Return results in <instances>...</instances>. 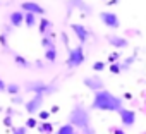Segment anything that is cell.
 Returning a JSON list of instances; mask_svg holds the SVG:
<instances>
[{
    "label": "cell",
    "instance_id": "cell-1",
    "mask_svg": "<svg viewBox=\"0 0 146 134\" xmlns=\"http://www.w3.org/2000/svg\"><path fill=\"white\" fill-rule=\"evenodd\" d=\"M91 108L102 110V112H119L122 108V98L115 96L113 93H110L107 90H98V91H95Z\"/></svg>",
    "mask_w": 146,
    "mask_h": 134
},
{
    "label": "cell",
    "instance_id": "cell-2",
    "mask_svg": "<svg viewBox=\"0 0 146 134\" xmlns=\"http://www.w3.org/2000/svg\"><path fill=\"white\" fill-rule=\"evenodd\" d=\"M69 124H72L74 127H79L83 132L86 134H93L91 131V117L88 113V110L83 105H74V108L69 113Z\"/></svg>",
    "mask_w": 146,
    "mask_h": 134
},
{
    "label": "cell",
    "instance_id": "cell-3",
    "mask_svg": "<svg viewBox=\"0 0 146 134\" xmlns=\"http://www.w3.org/2000/svg\"><path fill=\"white\" fill-rule=\"evenodd\" d=\"M84 60H86V57H84L83 45H78V46L69 50V53H67V65L70 67V69H76V67L83 65Z\"/></svg>",
    "mask_w": 146,
    "mask_h": 134
},
{
    "label": "cell",
    "instance_id": "cell-4",
    "mask_svg": "<svg viewBox=\"0 0 146 134\" xmlns=\"http://www.w3.org/2000/svg\"><path fill=\"white\" fill-rule=\"evenodd\" d=\"M26 90L31 91V93H35V95H43V96H46V95L55 93V91H57V86L46 84V83H43V81H31V83H28Z\"/></svg>",
    "mask_w": 146,
    "mask_h": 134
},
{
    "label": "cell",
    "instance_id": "cell-5",
    "mask_svg": "<svg viewBox=\"0 0 146 134\" xmlns=\"http://www.w3.org/2000/svg\"><path fill=\"white\" fill-rule=\"evenodd\" d=\"M43 101H45V96H43V95H35L33 98H29V100L24 103L26 112H28L29 115L38 113V112L41 110V107H43Z\"/></svg>",
    "mask_w": 146,
    "mask_h": 134
},
{
    "label": "cell",
    "instance_id": "cell-6",
    "mask_svg": "<svg viewBox=\"0 0 146 134\" xmlns=\"http://www.w3.org/2000/svg\"><path fill=\"white\" fill-rule=\"evenodd\" d=\"M100 21L108 28V29H117L119 26H120V21H119V17H117V14L115 12H100Z\"/></svg>",
    "mask_w": 146,
    "mask_h": 134
},
{
    "label": "cell",
    "instance_id": "cell-7",
    "mask_svg": "<svg viewBox=\"0 0 146 134\" xmlns=\"http://www.w3.org/2000/svg\"><path fill=\"white\" fill-rule=\"evenodd\" d=\"M119 115H120V122L124 127H132L136 124V112L134 110H129V108H120L119 110Z\"/></svg>",
    "mask_w": 146,
    "mask_h": 134
},
{
    "label": "cell",
    "instance_id": "cell-8",
    "mask_svg": "<svg viewBox=\"0 0 146 134\" xmlns=\"http://www.w3.org/2000/svg\"><path fill=\"white\" fill-rule=\"evenodd\" d=\"M21 9H23L24 12H31V14H35V16H45V12H46L38 2H31V0L23 2V4H21Z\"/></svg>",
    "mask_w": 146,
    "mask_h": 134
},
{
    "label": "cell",
    "instance_id": "cell-9",
    "mask_svg": "<svg viewBox=\"0 0 146 134\" xmlns=\"http://www.w3.org/2000/svg\"><path fill=\"white\" fill-rule=\"evenodd\" d=\"M70 29H72V33L78 36V40H79L81 45H84V43L88 41V38H90L88 28H84L83 24H70Z\"/></svg>",
    "mask_w": 146,
    "mask_h": 134
},
{
    "label": "cell",
    "instance_id": "cell-10",
    "mask_svg": "<svg viewBox=\"0 0 146 134\" xmlns=\"http://www.w3.org/2000/svg\"><path fill=\"white\" fill-rule=\"evenodd\" d=\"M91 91H98V90H103V81L98 78V76H88V78H84V81H83Z\"/></svg>",
    "mask_w": 146,
    "mask_h": 134
},
{
    "label": "cell",
    "instance_id": "cell-11",
    "mask_svg": "<svg viewBox=\"0 0 146 134\" xmlns=\"http://www.w3.org/2000/svg\"><path fill=\"white\" fill-rule=\"evenodd\" d=\"M108 43H110L113 48H127V46H129V41H127L124 36H117V34L108 36Z\"/></svg>",
    "mask_w": 146,
    "mask_h": 134
},
{
    "label": "cell",
    "instance_id": "cell-12",
    "mask_svg": "<svg viewBox=\"0 0 146 134\" xmlns=\"http://www.w3.org/2000/svg\"><path fill=\"white\" fill-rule=\"evenodd\" d=\"M9 21H11V24H12V26L19 28V26H23V23H24V14H23L21 11H14V12H11Z\"/></svg>",
    "mask_w": 146,
    "mask_h": 134
},
{
    "label": "cell",
    "instance_id": "cell-13",
    "mask_svg": "<svg viewBox=\"0 0 146 134\" xmlns=\"http://www.w3.org/2000/svg\"><path fill=\"white\" fill-rule=\"evenodd\" d=\"M57 134H76V127L67 122V124H64L57 129Z\"/></svg>",
    "mask_w": 146,
    "mask_h": 134
},
{
    "label": "cell",
    "instance_id": "cell-14",
    "mask_svg": "<svg viewBox=\"0 0 146 134\" xmlns=\"http://www.w3.org/2000/svg\"><path fill=\"white\" fill-rule=\"evenodd\" d=\"M24 24H26L28 28H33V26L36 24V16L31 14V12H24Z\"/></svg>",
    "mask_w": 146,
    "mask_h": 134
},
{
    "label": "cell",
    "instance_id": "cell-15",
    "mask_svg": "<svg viewBox=\"0 0 146 134\" xmlns=\"http://www.w3.org/2000/svg\"><path fill=\"white\" fill-rule=\"evenodd\" d=\"M45 58H46L48 62H55V60H57V48H55V46L46 48V50H45Z\"/></svg>",
    "mask_w": 146,
    "mask_h": 134
},
{
    "label": "cell",
    "instance_id": "cell-16",
    "mask_svg": "<svg viewBox=\"0 0 146 134\" xmlns=\"http://www.w3.org/2000/svg\"><path fill=\"white\" fill-rule=\"evenodd\" d=\"M36 127L40 129L41 134H50V132L53 131V124H50V122H41V124L36 125Z\"/></svg>",
    "mask_w": 146,
    "mask_h": 134
},
{
    "label": "cell",
    "instance_id": "cell-17",
    "mask_svg": "<svg viewBox=\"0 0 146 134\" xmlns=\"http://www.w3.org/2000/svg\"><path fill=\"white\" fill-rule=\"evenodd\" d=\"M48 28H50V21H48L46 17H43V19L40 21V33H41V34H46V33H48Z\"/></svg>",
    "mask_w": 146,
    "mask_h": 134
},
{
    "label": "cell",
    "instance_id": "cell-18",
    "mask_svg": "<svg viewBox=\"0 0 146 134\" xmlns=\"http://www.w3.org/2000/svg\"><path fill=\"white\" fill-rule=\"evenodd\" d=\"M41 46L46 50V48H52V46H55L53 45V40H52V36H46V34H43V38H41Z\"/></svg>",
    "mask_w": 146,
    "mask_h": 134
},
{
    "label": "cell",
    "instance_id": "cell-19",
    "mask_svg": "<svg viewBox=\"0 0 146 134\" xmlns=\"http://www.w3.org/2000/svg\"><path fill=\"white\" fill-rule=\"evenodd\" d=\"M14 62H16L17 65H21V67H29V62H28L23 55H17V53H16V55H14Z\"/></svg>",
    "mask_w": 146,
    "mask_h": 134
},
{
    "label": "cell",
    "instance_id": "cell-20",
    "mask_svg": "<svg viewBox=\"0 0 146 134\" xmlns=\"http://www.w3.org/2000/svg\"><path fill=\"white\" fill-rule=\"evenodd\" d=\"M5 90H7V91H9L11 95H14V96H16V95L19 93V86H17L16 83H11V84H5Z\"/></svg>",
    "mask_w": 146,
    "mask_h": 134
},
{
    "label": "cell",
    "instance_id": "cell-21",
    "mask_svg": "<svg viewBox=\"0 0 146 134\" xmlns=\"http://www.w3.org/2000/svg\"><path fill=\"white\" fill-rule=\"evenodd\" d=\"M110 72H112V74H120V72H122V65L117 64V62H112V64H110Z\"/></svg>",
    "mask_w": 146,
    "mask_h": 134
},
{
    "label": "cell",
    "instance_id": "cell-22",
    "mask_svg": "<svg viewBox=\"0 0 146 134\" xmlns=\"http://www.w3.org/2000/svg\"><path fill=\"white\" fill-rule=\"evenodd\" d=\"M12 134H28V127L26 125H19L12 129Z\"/></svg>",
    "mask_w": 146,
    "mask_h": 134
},
{
    "label": "cell",
    "instance_id": "cell-23",
    "mask_svg": "<svg viewBox=\"0 0 146 134\" xmlns=\"http://www.w3.org/2000/svg\"><path fill=\"white\" fill-rule=\"evenodd\" d=\"M103 69H105V64H103V62H95V64H93V71H98V72H100V71H103Z\"/></svg>",
    "mask_w": 146,
    "mask_h": 134
},
{
    "label": "cell",
    "instance_id": "cell-24",
    "mask_svg": "<svg viewBox=\"0 0 146 134\" xmlns=\"http://www.w3.org/2000/svg\"><path fill=\"white\" fill-rule=\"evenodd\" d=\"M26 127H29V129H33V127H36V119H33V117H29V119L26 120Z\"/></svg>",
    "mask_w": 146,
    "mask_h": 134
},
{
    "label": "cell",
    "instance_id": "cell-25",
    "mask_svg": "<svg viewBox=\"0 0 146 134\" xmlns=\"http://www.w3.org/2000/svg\"><path fill=\"white\" fill-rule=\"evenodd\" d=\"M119 57H120V55H119L117 52H113V53H110V55H108V62H110V64H112V62H117V60H119Z\"/></svg>",
    "mask_w": 146,
    "mask_h": 134
},
{
    "label": "cell",
    "instance_id": "cell-26",
    "mask_svg": "<svg viewBox=\"0 0 146 134\" xmlns=\"http://www.w3.org/2000/svg\"><path fill=\"white\" fill-rule=\"evenodd\" d=\"M38 115H40V119H41V120H46V119H48V115H50V112L43 110V112H38Z\"/></svg>",
    "mask_w": 146,
    "mask_h": 134
},
{
    "label": "cell",
    "instance_id": "cell-27",
    "mask_svg": "<svg viewBox=\"0 0 146 134\" xmlns=\"http://www.w3.org/2000/svg\"><path fill=\"white\" fill-rule=\"evenodd\" d=\"M5 90V83H4V79L0 78V91H4Z\"/></svg>",
    "mask_w": 146,
    "mask_h": 134
},
{
    "label": "cell",
    "instance_id": "cell-28",
    "mask_svg": "<svg viewBox=\"0 0 146 134\" xmlns=\"http://www.w3.org/2000/svg\"><path fill=\"white\" fill-rule=\"evenodd\" d=\"M5 124L11 127V124H12V120H11V117H5Z\"/></svg>",
    "mask_w": 146,
    "mask_h": 134
},
{
    "label": "cell",
    "instance_id": "cell-29",
    "mask_svg": "<svg viewBox=\"0 0 146 134\" xmlns=\"http://www.w3.org/2000/svg\"><path fill=\"white\" fill-rule=\"evenodd\" d=\"M112 132H113V134H124V132H122V131H120V129H113V131H112Z\"/></svg>",
    "mask_w": 146,
    "mask_h": 134
},
{
    "label": "cell",
    "instance_id": "cell-30",
    "mask_svg": "<svg viewBox=\"0 0 146 134\" xmlns=\"http://www.w3.org/2000/svg\"><path fill=\"white\" fill-rule=\"evenodd\" d=\"M0 43H2V45H7V43H5V36H0Z\"/></svg>",
    "mask_w": 146,
    "mask_h": 134
}]
</instances>
